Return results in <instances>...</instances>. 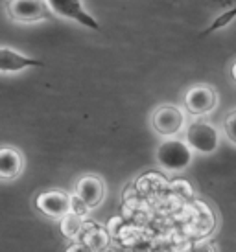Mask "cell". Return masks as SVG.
Instances as JSON below:
<instances>
[{
    "label": "cell",
    "instance_id": "1",
    "mask_svg": "<svg viewBox=\"0 0 236 252\" xmlns=\"http://www.w3.org/2000/svg\"><path fill=\"white\" fill-rule=\"evenodd\" d=\"M194 160V149L188 142H183L175 136H168L157 147V162L162 169L170 173H179L192 164Z\"/></svg>",
    "mask_w": 236,
    "mask_h": 252
},
{
    "label": "cell",
    "instance_id": "14",
    "mask_svg": "<svg viewBox=\"0 0 236 252\" xmlns=\"http://www.w3.org/2000/svg\"><path fill=\"white\" fill-rule=\"evenodd\" d=\"M87 245H89L90 249H105V245H107V238H105L104 230L90 232L89 236H87Z\"/></svg>",
    "mask_w": 236,
    "mask_h": 252
},
{
    "label": "cell",
    "instance_id": "5",
    "mask_svg": "<svg viewBox=\"0 0 236 252\" xmlns=\"http://www.w3.org/2000/svg\"><path fill=\"white\" fill-rule=\"evenodd\" d=\"M35 208L50 219H61L72 210V195L61 189H46L35 197Z\"/></svg>",
    "mask_w": 236,
    "mask_h": 252
},
{
    "label": "cell",
    "instance_id": "15",
    "mask_svg": "<svg viewBox=\"0 0 236 252\" xmlns=\"http://www.w3.org/2000/svg\"><path fill=\"white\" fill-rule=\"evenodd\" d=\"M89 210H90L89 206H87V204H85L83 201H81V199L74 193V195H72V210H70V212L79 214V216H85V214H89Z\"/></svg>",
    "mask_w": 236,
    "mask_h": 252
},
{
    "label": "cell",
    "instance_id": "4",
    "mask_svg": "<svg viewBox=\"0 0 236 252\" xmlns=\"http://www.w3.org/2000/svg\"><path fill=\"white\" fill-rule=\"evenodd\" d=\"M46 2H48L50 9L54 11L56 17H63V19L74 21L79 26L94 30V32L100 30L98 21L85 9L83 0H46Z\"/></svg>",
    "mask_w": 236,
    "mask_h": 252
},
{
    "label": "cell",
    "instance_id": "11",
    "mask_svg": "<svg viewBox=\"0 0 236 252\" xmlns=\"http://www.w3.org/2000/svg\"><path fill=\"white\" fill-rule=\"evenodd\" d=\"M59 224H61V232L65 238L74 239L81 232L83 228V216L79 214H74V212H69L65 217L59 219Z\"/></svg>",
    "mask_w": 236,
    "mask_h": 252
},
{
    "label": "cell",
    "instance_id": "6",
    "mask_svg": "<svg viewBox=\"0 0 236 252\" xmlns=\"http://www.w3.org/2000/svg\"><path fill=\"white\" fill-rule=\"evenodd\" d=\"M153 129L160 134V136H175V134L185 129V112L175 105H162L153 112L152 118Z\"/></svg>",
    "mask_w": 236,
    "mask_h": 252
},
{
    "label": "cell",
    "instance_id": "12",
    "mask_svg": "<svg viewBox=\"0 0 236 252\" xmlns=\"http://www.w3.org/2000/svg\"><path fill=\"white\" fill-rule=\"evenodd\" d=\"M236 19V6L235 7H231L229 11H223L220 17H216L214 19V22L210 24L207 28V32L203 33V35H208V33H212V32H216V30H222V28H225L227 24H229L231 21H235Z\"/></svg>",
    "mask_w": 236,
    "mask_h": 252
},
{
    "label": "cell",
    "instance_id": "16",
    "mask_svg": "<svg viewBox=\"0 0 236 252\" xmlns=\"http://www.w3.org/2000/svg\"><path fill=\"white\" fill-rule=\"evenodd\" d=\"M231 74H233V79L236 81V63L233 64V68H231Z\"/></svg>",
    "mask_w": 236,
    "mask_h": 252
},
{
    "label": "cell",
    "instance_id": "2",
    "mask_svg": "<svg viewBox=\"0 0 236 252\" xmlns=\"http://www.w3.org/2000/svg\"><path fill=\"white\" fill-rule=\"evenodd\" d=\"M6 11L11 21L24 24L54 17L46 0H6Z\"/></svg>",
    "mask_w": 236,
    "mask_h": 252
},
{
    "label": "cell",
    "instance_id": "13",
    "mask_svg": "<svg viewBox=\"0 0 236 252\" xmlns=\"http://www.w3.org/2000/svg\"><path fill=\"white\" fill-rule=\"evenodd\" d=\"M223 131H225V136L229 138V142L233 146H236V109L231 111L227 116H225V122H223Z\"/></svg>",
    "mask_w": 236,
    "mask_h": 252
},
{
    "label": "cell",
    "instance_id": "9",
    "mask_svg": "<svg viewBox=\"0 0 236 252\" xmlns=\"http://www.w3.org/2000/svg\"><path fill=\"white\" fill-rule=\"evenodd\" d=\"M76 195L92 210V208H96L98 204L104 201V197H105L104 182L94 175L81 177L76 184Z\"/></svg>",
    "mask_w": 236,
    "mask_h": 252
},
{
    "label": "cell",
    "instance_id": "8",
    "mask_svg": "<svg viewBox=\"0 0 236 252\" xmlns=\"http://www.w3.org/2000/svg\"><path fill=\"white\" fill-rule=\"evenodd\" d=\"M32 66H44V61L24 56V54L9 48L6 44L0 48V72L2 74H17V72L24 70V68H32Z\"/></svg>",
    "mask_w": 236,
    "mask_h": 252
},
{
    "label": "cell",
    "instance_id": "10",
    "mask_svg": "<svg viewBox=\"0 0 236 252\" xmlns=\"http://www.w3.org/2000/svg\"><path fill=\"white\" fill-rule=\"evenodd\" d=\"M24 168V158L19 149L11 146H4L0 149V177L4 181H11L21 175Z\"/></svg>",
    "mask_w": 236,
    "mask_h": 252
},
{
    "label": "cell",
    "instance_id": "3",
    "mask_svg": "<svg viewBox=\"0 0 236 252\" xmlns=\"http://www.w3.org/2000/svg\"><path fill=\"white\" fill-rule=\"evenodd\" d=\"M187 142L196 153L212 155L220 147V134L212 124L196 120L187 127Z\"/></svg>",
    "mask_w": 236,
    "mask_h": 252
},
{
    "label": "cell",
    "instance_id": "7",
    "mask_svg": "<svg viewBox=\"0 0 236 252\" xmlns=\"http://www.w3.org/2000/svg\"><path fill=\"white\" fill-rule=\"evenodd\" d=\"M218 105V94L208 85H196L185 96V107L190 114L203 116L212 112Z\"/></svg>",
    "mask_w": 236,
    "mask_h": 252
}]
</instances>
